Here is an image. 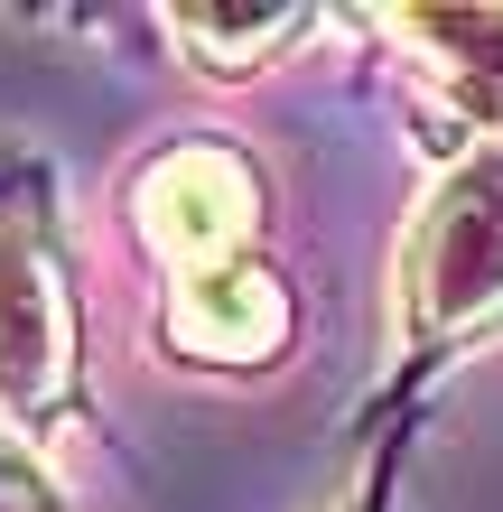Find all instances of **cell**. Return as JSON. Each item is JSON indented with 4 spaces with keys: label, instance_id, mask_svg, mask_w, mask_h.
<instances>
[{
    "label": "cell",
    "instance_id": "1",
    "mask_svg": "<svg viewBox=\"0 0 503 512\" xmlns=\"http://www.w3.org/2000/svg\"><path fill=\"white\" fill-rule=\"evenodd\" d=\"M382 326H392V373L373 410H420L438 373L503 345V149L429 168L392 233V280H382Z\"/></svg>",
    "mask_w": 503,
    "mask_h": 512
},
{
    "label": "cell",
    "instance_id": "2",
    "mask_svg": "<svg viewBox=\"0 0 503 512\" xmlns=\"http://www.w3.org/2000/svg\"><path fill=\"white\" fill-rule=\"evenodd\" d=\"M0 419L56 447L94 419L84 382V289L66 252V187L47 149L0 140Z\"/></svg>",
    "mask_w": 503,
    "mask_h": 512
},
{
    "label": "cell",
    "instance_id": "3",
    "mask_svg": "<svg viewBox=\"0 0 503 512\" xmlns=\"http://www.w3.org/2000/svg\"><path fill=\"white\" fill-rule=\"evenodd\" d=\"M122 233L150 261V280H205V270L261 261L271 243V168L233 131H177L122 177Z\"/></svg>",
    "mask_w": 503,
    "mask_h": 512
},
{
    "label": "cell",
    "instance_id": "4",
    "mask_svg": "<svg viewBox=\"0 0 503 512\" xmlns=\"http://www.w3.org/2000/svg\"><path fill=\"white\" fill-rule=\"evenodd\" d=\"M354 28L401 84V131L429 168L503 149V0H373Z\"/></svg>",
    "mask_w": 503,
    "mask_h": 512
},
{
    "label": "cell",
    "instance_id": "5",
    "mask_svg": "<svg viewBox=\"0 0 503 512\" xmlns=\"http://www.w3.org/2000/svg\"><path fill=\"white\" fill-rule=\"evenodd\" d=\"M159 28H168V47H177L187 75L252 84V75H271L308 28H327V10H308V0H168Z\"/></svg>",
    "mask_w": 503,
    "mask_h": 512
},
{
    "label": "cell",
    "instance_id": "6",
    "mask_svg": "<svg viewBox=\"0 0 503 512\" xmlns=\"http://www.w3.org/2000/svg\"><path fill=\"white\" fill-rule=\"evenodd\" d=\"M410 429H420V410H373V419H364V438H354V485H345L327 512H392Z\"/></svg>",
    "mask_w": 503,
    "mask_h": 512
},
{
    "label": "cell",
    "instance_id": "7",
    "mask_svg": "<svg viewBox=\"0 0 503 512\" xmlns=\"http://www.w3.org/2000/svg\"><path fill=\"white\" fill-rule=\"evenodd\" d=\"M0 512H75L56 466H47V447H28L10 419H0Z\"/></svg>",
    "mask_w": 503,
    "mask_h": 512
}]
</instances>
